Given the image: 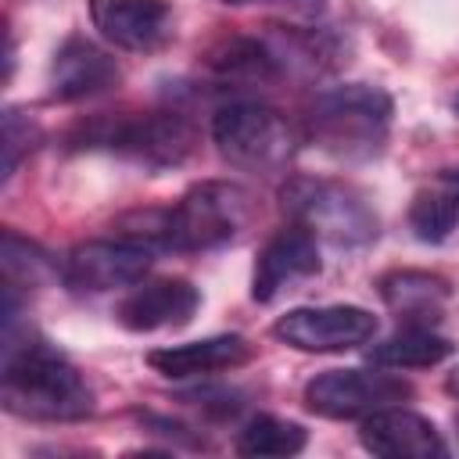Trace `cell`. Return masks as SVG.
Wrapping results in <instances>:
<instances>
[{
    "label": "cell",
    "instance_id": "obj_1",
    "mask_svg": "<svg viewBox=\"0 0 459 459\" xmlns=\"http://www.w3.org/2000/svg\"><path fill=\"white\" fill-rule=\"evenodd\" d=\"M255 215V201L240 183L204 179L194 183L172 208L133 212L118 222L126 237L151 244L154 251H212L237 240Z\"/></svg>",
    "mask_w": 459,
    "mask_h": 459
},
{
    "label": "cell",
    "instance_id": "obj_2",
    "mask_svg": "<svg viewBox=\"0 0 459 459\" xmlns=\"http://www.w3.org/2000/svg\"><path fill=\"white\" fill-rule=\"evenodd\" d=\"M0 402L11 416L36 423H75L93 412L86 377L50 341L25 333L4 341Z\"/></svg>",
    "mask_w": 459,
    "mask_h": 459
},
{
    "label": "cell",
    "instance_id": "obj_3",
    "mask_svg": "<svg viewBox=\"0 0 459 459\" xmlns=\"http://www.w3.org/2000/svg\"><path fill=\"white\" fill-rule=\"evenodd\" d=\"M72 151H104L122 161H133L147 172H165L183 165L197 147V126L176 111H104L79 122L68 133Z\"/></svg>",
    "mask_w": 459,
    "mask_h": 459
},
{
    "label": "cell",
    "instance_id": "obj_4",
    "mask_svg": "<svg viewBox=\"0 0 459 459\" xmlns=\"http://www.w3.org/2000/svg\"><path fill=\"white\" fill-rule=\"evenodd\" d=\"M394 100L384 86L344 82L319 90L305 108V140L337 161H369L384 151Z\"/></svg>",
    "mask_w": 459,
    "mask_h": 459
},
{
    "label": "cell",
    "instance_id": "obj_5",
    "mask_svg": "<svg viewBox=\"0 0 459 459\" xmlns=\"http://www.w3.org/2000/svg\"><path fill=\"white\" fill-rule=\"evenodd\" d=\"M283 212L308 226L319 240L333 247H366L380 233V219L362 190L341 179L323 176H294L280 190Z\"/></svg>",
    "mask_w": 459,
    "mask_h": 459
},
{
    "label": "cell",
    "instance_id": "obj_6",
    "mask_svg": "<svg viewBox=\"0 0 459 459\" xmlns=\"http://www.w3.org/2000/svg\"><path fill=\"white\" fill-rule=\"evenodd\" d=\"M212 140L219 154L247 172H280L298 151V129L269 104L233 100L212 118Z\"/></svg>",
    "mask_w": 459,
    "mask_h": 459
},
{
    "label": "cell",
    "instance_id": "obj_7",
    "mask_svg": "<svg viewBox=\"0 0 459 459\" xmlns=\"http://www.w3.org/2000/svg\"><path fill=\"white\" fill-rule=\"evenodd\" d=\"M412 398V384L377 369H326L305 384V409L323 420H362L377 409Z\"/></svg>",
    "mask_w": 459,
    "mask_h": 459
},
{
    "label": "cell",
    "instance_id": "obj_8",
    "mask_svg": "<svg viewBox=\"0 0 459 459\" xmlns=\"http://www.w3.org/2000/svg\"><path fill=\"white\" fill-rule=\"evenodd\" d=\"M154 265V247L136 237L82 240L61 258V283L72 294H108L136 287Z\"/></svg>",
    "mask_w": 459,
    "mask_h": 459
},
{
    "label": "cell",
    "instance_id": "obj_9",
    "mask_svg": "<svg viewBox=\"0 0 459 459\" xmlns=\"http://www.w3.org/2000/svg\"><path fill=\"white\" fill-rule=\"evenodd\" d=\"M380 323L359 305H308L290 308L273 323V337L298 351H348L377 337Z\"/></svg>",
    "mask_w": 459,
    "mask_h": 459
},
{
    "label": "cell",
    "instance_id": "obj_10",
    "mask_svg": "<svg viewBox=\"0 0 459 459\" xmlns=\"http://www.w3.org/2000/svg\"><path fill=\"white\" fill-rule=\"evenodd\" d=\"M323 262H319V237L301 226V222H287L283 230H276L255 258V273H251V298L258 305L276 301L280 294L294 290L298 283L319 276Z\"/></svg>",
    "mask_w": 459,
    "mask_h": 459
},
{
    "label": "cell",
    "instance_id": "obj_11",
    "mask_svg": "<svg viewBox=\"0 0 459 459\" xmlns=\"http://www.w3.org/2000/svg\"><path fill=\"white\" fill-rule=\"evenodd\" d=\"M118 82H122L118 61L86 36L65 39L50 61V100H61V104L100 97Z\"/></svg>",
    "mask_w": 459,
    "mask_h": 459
},
{
    "label": "cell",
    "instance_id": "obj_12",
    "mask_svg": "<svg viewBox=\"0 0 459 459\" xmlns=\"http://www.w3.org/2000/svg\"><path fill=\"white\" fill-rule=\"evenodd\" d=\"M201 305V294L190 280L165 276V280H140L118 305L115 319L133 330V333H151V330H176L194 319Z\"/></svg>",
    "mask_w": 459,
    "mask_h": 459
},
{
    "label": "cell",
    "instance_id": "obj_13",
    "mask_svg": "<svg viewBox=\"0 0 459 459\" xmlns=\"http://www.w3.org/2000/svg\"><path fill=\"white\" fill-rule=\"evenodd\" d=\"M93 29L118 50L147 54L172 36V7L165 0H90Z\"/></svg>",
    "mask_w": 459,
    "mask_h": 459
},
{
    "label": "cell",
    "instance_id": "obj_14",
    "mask_svg": "<svg viewBox=\"0 0 459 459\" xmlns=\"http://www.w3.org/2000/svg\"><path fill=\"white\" fill-rule=\"evenodd\" d=\"M359 441H362L366 452L384 455V459H430V455H448V445L437 434V427L427 416L409 412L402 405H387V409H377V412L362 416Z\"/></svg>",
    "mask_w": 459,
    "mask_h": 459
},
{
    "label": "cell",
    "instance_id": "obj_15",
    "mask_svg": "<svg viewBox=\"0 0 459 459\" xmlns=\"http://www.w3.org/2000/svg\"><path fill=\"white\" fill-rule=\"evenodd\" d=\"M251 355H255V348L247 337L219 333V337H204V341H190V344L154 348V351H147V366L169 380H190V377L237 369V366L251 362Z\"/></svg>",
    "mask_w": 459,
    "mask_h": 459
},
{
    "label": "cell",
    "instance_id": "obj_16",
    "mask_svg": "<svg viewBox=\"0 0 459 459\" xmlns=\"http://www.w3.org/2000/svg\"><path fill=\"white\" fill-rule=\"evenodd\" d=\"M384 305L409 326H434L452 298V287L437 273L423 269H391L377 280Z\"/></svg>",
    "mask_w": 459,
    "mask_h": 459
},
{
    "label": "cell",
    "instance_id": "obj_17",
    "mask_svg": "<svg viewBox=\"0 0 459 459\" xmlns=\"http://www.w3.org/2000/svg\"><path fill=\"white\" fill-rule=\"evenodd\" d=\"M204 65L226 86H269L287 72L280 50L269 39H255V36L219 39L204 54Z\"/></svg>",
    "mask_w": 459,
    "mask_h": 459
},
{
    "label": "cell",
    "instance_id": "obj_18",
    "mask_svg": "<svg viewBox=\"0 0 459 459\" xmlns=\"http://www.w3.org/2000/svg\"><path fill=\"white\" fill-rule=\"evenodd\" d=\"M409 230L423 244H445L459 230V165L434 172L409 204Z\"/></svg>",
    "mask_w": 459,
    "mask_h": 459
},
{
    "label": "cell",
    "instance_id": "obj_19",
    "mask_svg": "<svg viewBox=\"0 0 459 459\" xmlns=\"http://www.w3.org/2000/svg\"><path fill=\"white\" fill-rule=\"evenodd\" d=\"M452 351H455V344L448 337L434 333V326H409L405 323L387 341L373 344L366 351V359L373 366H384V369H427V366L445 362Z\"/></svg>",
    "mask_w": 459,
    "mask_h": 459
},
{
    "label": "cell",
    "instance_id": "obj_20",
    "mask_svg": "<svg viewBox=\"0 0 459 459\" xmlns=\"http://www.w3.org/2000/svg\"><path fill=\"white\" fill-rule=\"evenodd\" d=\"M308 434L301 423L258 412L237 430V452L240 455H298L305 448Z\"/></svg>",
    "mask_w": 459,
    "mask_h": 459
},
{
    "label": "cell",
    "instance_id": "obj_21",
    "mask_svg": "<svg viewBox=\"0 0 459 459\" xmlns=\"http://www.w3.org/2000/svg\"><path fill=\"white\" fill-rule=\"evenodd\" d=\"M0 265H4V280L18 283V287H39L50 276H61V262H54L39 244L18 237L14 230H4Z\"/></svg>",
    "mask_w": 459,
    "mask_h": 459
},
{
    "label": "cell",
    "instance_id": "obj_22",
    "mask_svg": "<svg viewBox=\"0 0 459 459\" xmlns=\"http://www.w3.org/2000/svg\"><path fill=\"white\" fill-rule=\"evenodd\" d=\"M36 140H39L36 122H32L25 111L7 108V111H4V183L14 176L18 161L36 147Z\"/></svg>",
    "mask_w": 459,
    "mask_h": 459
},
{
    "label": "cell",
    "instance_id": "obj_23",
    "mask_svg": "<svg viewBox=\"0 0 459 459\" xmlns=\"http://www.w3.org/2000/svg\"><path fill=\"white\" fill-rule=\"evenodd\" d=\"M222 4H233V7H244V4H280V7H287L294 14H301V18H316L326 7V0H222Z\"/></svg>",
    "mask_w": 459,
    "mask_h": 459
},
{
    "label": "cell",
    "instance_id": "obj_24",
    "mask_svg": "<svg viewBox=\"0 0 459 459\" xmlns=\"http://www.w3.org/2000/svg\"><path fill=\"white\" fill-rule=\"evenodd\" d=\"M445 387H448V394L459 402V366L448 373V380H445ZM455 427H459V412H455Z\"/></svg>",
    "mask_w": 459,
    "mask_h": 459
},
{
    "label": "cell",
    "instance_id": "obj_25",
    "mask_svg": "<svg viewBox=\"0 0 459 459\" xmlns=\"http://www.w3.org/2000/svg\"><path fill=\"white\" fill-rule=\"evenodd\" d=\"M452 111H455V115H459V93H455V97H452Z\"/></svg>",
    "mask_w": 459,
    "mask_h": 459
}]
</instances>
